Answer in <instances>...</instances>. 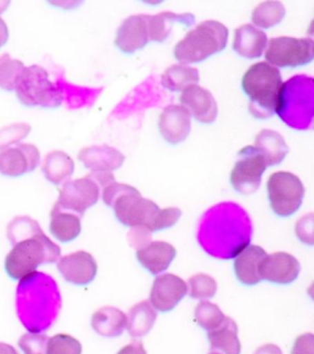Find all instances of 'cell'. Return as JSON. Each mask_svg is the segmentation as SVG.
Listing matches in <instances>:
<instances>
[{
    "instance_id": "19",
    "label": "cell",
    "mask_w": 314,
    "mask_h": 354,
    "mask_svg": "<svg viewBox=\"0 0 314 354\" xmlns=\"http://www.w3.org/2000/svg\"><path fill=\"white\" fill-rule=\"evenodd\" d=\"M79 160L92 172H113L121 167L126 156L110 145H92L79 151Z\"/></svg>"
},
{
    "instance_id": "11",
    "label": "cell",
    "mask_w": 314,
    "mask_h": 354,
    "mask_svg": "<svg viewBox=\"0 0 314 354\" xmlns=\"http://www.w3.org/2000/svg\"><path fill=\"white\" fill-rule=\"evenodd\" d=\"M99 185L91 177L66 181L59 191V198L55 208L66 212H74L77 216H84L85 212L99 202Z\"/></svg>"
},
{
    "instance_id": "43",
    "label": "cell",
    "mask_w": 314,
    "mask_h": 354,
    "mask_svg": "<svg viewBox=\"0 0 314 354\" xmlns=\"http://www.w3.org/2000/svg\"><path fill=\"white\" fill-rule=\"evenodd\" d=\"M117 354H148L144 348V344L139 341L129 343L127 346H124L121 351H118Z\"/></svg>"
},
{
    "instance_id": "18",
    "label": "cell",
    "mask_w": 314,
    "mask_h": 354,
    "mask_svg": "<svg viewBox=\"0 0 314 354\" xmlns=\"http://www.w3.org/2000/svg\"><path fill=\"white\" fill-rule=\"evenodd\" d=\"M159 129L162 138L172 145L182 143L190 134L192 117L181 105H170L161 112Z\"/></svg>"
},
{
    "instance_id": "26",
    "label": "cell",
    "mask_w": 314,
    "mask_h": 354,
    "mask_svg": "<svg viewBox=\"0 0 314 354\" xmlns=\"http://www.w3.org/2000/svg\"><path fill=\"white\" fill-rule=\"evenodd\" d=\"M127 322V315L121 310L113 306H104L95 311L91 319V326L96 333L104 337L121 336Z\"/></svg>"
},
{
    "instance_id": "8",
    "label": "cell",
    "mask_w": 314,
    "mask_h": 354,
    "mask_svg": "<svg viewBox=\"0 0 314 354\" xmlns=\"http://www.w3.org/2000/svg\"><path fill=\"white\" fill-rule=\"evenodd\" d=\"M304 194V183L291 172H274L268 180V197L271 210L277 216H293L302 205Z\"/></svg>"
},
{
    "instance_id": "33",
    "label": "cell",
    "mask_w": 314,
    "mask_h": 354,
    "mask_svg": "<svg viewBox=\"0 0 314 354\" xmlns=\"http://www.w3.org/2000/svg\"><path fill=\"white\" fill-rule=\"evenodd\" d=\"M25 69L21 61L11 58L9 55L0 57V88L6 91H14L17 80Z\"/></svg>"
},
{
    "instance_id": "9",
    "label": "cell",
    "mask_w": 314,
    "mask_h": 354,
    "mask_svg": "<svg viewBox=\"0 0 314 354\" xmlns=\"http://www.w3.org/2000/svg\"><path fill=\"white\" fill-rule=\"evenodd\" d=\"M313 39L295 37H274L265 52L266 63L275 68H297L312 63Z\"/></svg>"
},
{
    "instance_id": "1",
    "label": "cell",
    "mask_w": 314,
    "mask_h": 354,
    "mask_svg": "<svg viewBox=\"0 0 314 354\" xmlns=\"http://www.w3.org/2000/svg\"><path fill=\"white\" fill-rule=\"evenodd\" d=\"M252 238V223L241 205L226 202L213 207L200 221L202 248L217 259L236 257Z\"/></svg>"
},
{
    "instance_id": "47",
    "label": "cell",
    "mask_w": 314,
    "mask_h": 354,
    "mask_svg": "<svg viewBox=\"0 0 314 354\" xmlns=\"http://www.w3.org/2000/svg\"><path fill=\"white\" fill-rule=\"evenodd\" d=\"M9 6H10V1H0V12L6 10Z\"/></svg>"
},
{
    "instance_id": "6",
    "label": "cell",
    "mask_w": 314,
    "mask_h": 354,
    "mask_svg": "<svg viewBox=\"0 0 314 354\" xmlns=\"http://www.w3.org/2000/svg\"><path fill=\"white\" fill-rule=\"evenodd\" d=\"M228 28L216 20L200 22L175 46L173 55L184 66L200 63L226 48Z\"/></svg>"
},
{
    "instance_id": "15",
    "label": "cell",
    "mask_w": 314,
    "mask_h": 354,
    "mask_svg": "<svg viewBox=\"0 0 314 354\" xmlns=\"http://www.w3.org/2000/svg\"><path fill=\"white\" fill-rule=\"evenodd\" d=\"M149 42V15L127 17L117 30L115 44L126 55H133L137 50H143Z\"/></svg>"
},
{
    "instance_id": "17",
    "label": "cell",
    "mask_w": 314,
    "mask_h": 354,
    "mask_svg": "<svg viewBox=\"0 0 314 354\" xmlns=\"http://www.w3.org/2000/svg\"><path fill=\"white\" fill-rule=\"evenodd\" d=\"M179 101L183 109H186L190 117L193 116L199 123L211 124L216 121L219 109L215 97L203 86L192 85L186 88L182 91Z\"/></svg>"
},
{
    "instance_id": "36",
    "label": "cell",
    "mask_w": 314,
    "mask_h": 354,
    "mask_svg": "<svg viewBox=\"0 0 314 354\" xmlns=\"http://www.w3.org/2000/svg\"><path fill=\"white\" fill-rule=\"evenodd\" d=\"M31 126L28 123H14L0 129V149L9 148L11 144H17L28 137Z\"/></svg>"
},
{
    "instance_id": "10",
    "label": "cell",
    "mask_w": 314,
    "mask_h": 354,
    "mask_svg": "<svg viewBox=\"0 0 314 354\" xmlns=\"http://www.w3.org/2000/svg\"><path fill=\"white\" fill-rule=\"evenodd\" d=\"M237 161L232 169L230 183L241 194H252L258 191L266 164L257 149L248 145L238 151Z\"/></svg>"
},
{
    "instance_id": "34",
    "label": "cell",
    "mask_w": 314,
    "mask_h": 354,
    "mask_svg": "<svg viewBox=\"0 0 314 354\" xmlns=\"http://www.w3.org/2000/svg\"><path fill=\"white\" fill-rule=\"evenodd\" d=\"M189 295L193 299H209L215 297L217 292V283L213 277L204 273H198L188 281Z\"/></svg>"
},
{
    "instance_id": "2",
    "label": "cell",
    "mask_w": 314,
    "mask_h": 354,
    "mask_svg": "<svg viewBox=\"0 0 314 354\" xmlns=\"http://www.w3.org/2000/svg\"><path fill=\"white\" fill-rule=\"evenodd\" d=\"M14 246L6 257L4 268L8 276L15 281H28L36 274L39 266L55 263L61 259V248L42 232L37 221L28 216H19L11 221L9 229Z\"/></svg>"
},
{
    "instance_id": "35",
    "label": "cell",
    "mask_w": 314,
    "mask_h": 354,
    "mask_svg": "<svg viewBox=\"0 0 314 354\" xmlns=\"http://www.w3.org/2000/svg\"><path fill=\"white\" fill-rule=\"evenodd\" d=\"M83 346L77 338L72 337L66 333L55 335L48 338L47 352L46 354H81Z\"/></svg>"
},
{
    "instance_id": "44",
    "label": "cell",
    "mask_w": 314,
    "mask_h": 354,
    "mask_svg": "<svg viewBox=\"0 0 314 354\" xmlns=\"http://www.w3.org/2000/svg\"><path fill=\"white\" fill-rule=\"evenodd\" d=\"M253 354H282V351L279 346L273 344V343H268L262 346L259 348L257 349Z\"/></svg>"
},
{
    "instance_id": "41",
    "label": "cell",
    "mask_w": 314,
    "mask_h": 354,
    "mask_svg": "<svg viewBox=\"0 0 314 354\" xmlns=\"http://www.w3.org/2000/svg\"><path fill=\"white\" fill-rule=\"evenodd\" d=\"M291 354H314V335L304 333L298 336L293 343Z\"/></svg>"
},
{
    "instance_id": "23",
    "label": "cell",
    "mask_w": 314,
    "mask_h": 354,
    "mask_svg": "<svg viewBox=\"0 0 314 354\" xmlns=\"http://www.w3.org/2000/svg\"><path fill=\"white\" fill-rule=\"evenodd\" d=\"M254 148L262 155L266 166L282 164L290 151L282 134L271 129H263L257 134Z\"/></svg>"
},
{
    "instance_id": "39",
    "label": "cell",
    "mask_w": 314,
    "mask_h": 354,
    "mask_svg": "<svg viewBox=\"0 0 314 354\" xmlns=\"http://www.w3.org/2000/svg\"><path fill=\"white\" fill-rule=\"evenodd\" d=\"M153 232L145 227H134L128 234V243L133 249L141 250L151 243Z\"/></svg>"
},
{
    "instance_id": "40",
    "label": "cell",
    "mask_w": 314,
    "mask_h": 354,
    "mask_svg": "<svg viewBox=\"0 0 314 354\" xmlns=\"http://www.w3.org/2000/svg\"><path fill=\"white\" fill-rule=\"evenodd\" d=\"M181 216H182V210L177 208V207H170V208L161 209L155 232H161V230L173 227L175 224H177V221H179Z\"/></svg>"
},
{
    "instance_id": "3",
    "label": "cell",
    "mask_w": 314,
    "mask_h": 354,
    "mask_svg": "<svg viewBox=\"0 0 314 354\" xmlns=\"http://www.w3.org/2000/svg\"><path fill=\"white\" fill-rule=\"evenodd\" d=\"M102 199L115 209L118 221L126 227L156 229L161 208L151 199L144 198L138 189L126 183H113L104 188Z\"/></svg>"
},
{
    "instance_id": "24",
    "label": "cell",
    "mask_w": 314,
    "mask_h": 354,
    "mask_svg": "<svg viewBox=\"0 0 314 354\" xmlns=\"http://www.w3.org/2000/svg\"><path fill=\"white\" fill-rule=\"evenodd\" d=\"M195 21L192 14H175L171 11H164L157 15H149L150 41L165 42L171 36L173 28L181 25L182 28H190Z\"/></svg>"
},
{
    "instance_id": "27",
    "label": "cell",
    "mask_w": 314,
    "mask_h": 354,
    "mask_svg": "<svg viewBox=\"0 0 314 354\" xmlns=\"http://www.w3.org/2000/svg\"><path fill=\"white\" fill-rule=\"evenodd\" d=\"M50 234L61 243H70L81 232V219L70 212L53 207L50 213Z\"/></svg>"
},
{
    "instance_id": "38",
    "label": "cell",
    "mask_w": 314,
    "mask_h": 354,
    "mask_svg": "<svg viewBox=\"0 0 314 354\" xmlns=\"http://www.w3.org/2000/svg\"><path fill=\"white\" fill-rule=\"evenodd\" d=\"M295 232L302 243L313 246V213L301 216L296 223Z\"/></svg>"
},
{
    "instance_id": "37",
    "label": "cell",
    "mask_w": 314,
    "mask_h": 354,
    "mask_svg": "<svg viewBox=\"0 0 314 354\" xmlns=\"http://www.w3.org/2000/svg\"><path fill=\"white\" fill-rule=\"evenodd\" d=\"M17 344L23 354H46L48 337L42 333H25Z\"/></svg>"
},
{
    "instance_id": "7",
    "label": "cell",
    "mask_w": 314,
    "mask_h": 354,
    "mask_svg": "<svg viewBox=\"0 0 314 354\" xmlns=\"http://www.w3.org/2000/svg\"><path fill=\"white\" fill-rule=\"evenodd\" d=\"M15 91L21 104L28 107L57 109L63 102L61 88L50 82L48 73L39 66H25L17 80Z\"/></svg>"
},
{
    "instance_id": "46",
    "label": "cell",
    "mask_w": 314,
    "mask_h": 354,
    "mask_svg": "<svg viewBox=\"0 0 314 354\" xmlns=\"http://www.w3.org/2000/svg\"><path fill=\"white\" fill-rule=\"evenodd\" d=\"M0 354H19V352L11 344L0 342Z\"/></svg>"
},
{
    "instance_id": "42",
    "label": "cell",
    "mask_w": 314,
    "mask_h": 354,
    "mask_svg": "<svg viewBox=\"0 0 314 354\" xmlns=\"http://www.w3.org/2000/svg\"><path fill=\"white\" fill-rule=\"evenodd\" d=\"M88 176L91 177L95 183L99 185V188H105L110 183H116L115 175L112 172H91Z\"/></svg>"
},
{
    "instance_id": "14",
    "label": "cell",
    "mask_w": 314,
    "mask_h": 354,
    "mask_svg": "<svg viewBox=\"0 0 314 354\" xmlns=\"http://www.w3.org/2000/svg\"><path fill=\"white\" fill-rule=\"evenodd\" d=\"M300 271L301 265L295 256L279 251L265 256L259 267V276L262 281L286 286L297 279Z\"/></svg>"
},
{
    "instance_id": "30",
    "label": "cell",
    "mask_w": 314,
    "mask_h": 354,
    "mask_svg": "<svg viewBox=\"0 0 314 354\" xmlns=\"http://www.w3.org/2000/svg\"><path fill=\"white\" fill-rule=\"evenodd\" d=\"M199 77L200 75L197 68L184 64H175L166 69L161 77V82L167 90L177 93L184 91L192 85H198Z\"/></svg>"
},
{
    "instance_id": "21",
    "label": "cell",
    "mask_w": 314,
    "mask_h": 354,
    "mask_svg": "<svg viewBox=\"0 0 314 354\" xmlns=\"http://www.w3.org/2000/svg\"><path fill=\"white\" fill-rule=\"evenodd\" d=\"M264 249L258 245H248L235 259V273L238 281L244 286H255L262 282L259 267L266 256Z\"/></svg>"
},
{
    "instance_id": "4",
    "label": "cell",
    "mask_w": 314,
    "mask_h": 354,
    "mask_svg": "<svg viewBox=\"0 0 314 354\" xmlns=\"http://www.w3.org/2000/svg\"><path fill=\"white\" fill-rule=\"evenodd\" d=\"M280 71L266 62L249 66L243 74V93L248 96L249 112L258 120L271 118L275 113L276 101L282 88Z\"/></svg>"
},
{
    "instance_id": "45",
    "label": "cell",
    "mask_w": 314,
    "mask_h": 354,
    "mask_svg": "<svg viewBox=\"0 0 314 354\" xmlns=\"http://www.w3.org/2000/svg\"><path fill=\"white\" fill-rule=\"evenodd\" d=\"M8 39H9V28L6 21L0 17V48L8 42Z\"/></svg>"
},
{
    "instance_id": "32",
    "label": "cell",
    "mask_w": 314,
    "mask_h": 354,
    "mask_svg": "<svg viewBox=\"0 0 314 354\" xmlns=\"http://www.w3.org/2000/svg\"><path fill=\"white\" fill-rule=\"evenodd\" d=\"M195 321L198 322L199 326L210 332L215 330L222 325V322L226 319L220 308L216 304L210 303L208 300L200 301L195 308Z\"/></svg>"
},
{
    "instance_id": "13",
    "label": "cell",
    "mask_w": 314,
    "mask_h": 354,
    "mask_svg": "<svg viewBox=\"0 0 314 354\" xmlns=\"http://www.w3.org/2000/svg\"><path fill=\"white\" fill-rule=\"evenodd\" d=\"M187 293V283L181 277L165 273L156 277L154 281L150 292V304L161 313H167L175 309Z\"/></svg>"
},
{
    "instance_id": "48",
    "label": "cell",
    "mask_w": 314,
    "mask_h": 354,
    "mask_svg": "<svg viewBox=\"0 0 314 354\" xmlns=\"http://www.w3.org/2000/svg\"><path fill=\"white\" fill-rule=\"evenodd\" d=\"M210 354H220V353H216V352H213V353H210Z\"/></svg>"
},
{
    "instance_id": "31",
    "label": "cell",
    "mask_w": 314,
    "mask_h": 354,
    "mask_svg": "<svg viewBox=\"0 0 314 354\" xmlns=\"http://www.w3.org/2000/svg\"><path fill=\"white\" fill-rule=\"evenodd\" d=\"M285 15L286 9L282 1H263L252 12V21L255 26L268 30L279 25Z\"/></svg>"
},
{
    "instance_id": "20",
    "label": "cell",
    "mask_w": 314,
    "mask_h": 354,
    "mask_svg": "<svg viewBox=\"0 0 314 354\" xmlns=\"http://www.w3.org/2000/svg\"><path fill=\"white\" fill-rule=\"evenodd\" d=\"M268 36L251 24H244L235 31L233 50L246 59L259 58L266 50Z\"/></svg>"
},
{
    "instance_id": "22",
    "label": "cell",
    "mask_w": 314,
    "mask_h": 354,
    "mask_svg": "<svg viewBox=\"0 0 314 354\" xmlns=\"http://www.w3.org/2000/svg\"><path fill=\"white\" fill-rule=\"evenodd\" d=\"M176 254V249L171 243L154 241L144 249L138 250L137 259L145 270H148L154 276H159L170 267Z\"/></svg>"
},
{
    "instance_id": "5",
    "label": "cell",
    "mask_w": 314,
    "mask_h": 354,
    "mask_svg": "<svg viewBox=\"0 0 314 354\" xmlns=\"http://www.w3.org/2000/svg\"><path fill=\"white\" fill-rule=\"evenodd\" d=\"M275 112L288 127L304 131L312 126L314 117L313 79L296 75L282 83Z\"/></svg>"
},
{
    "instance_id": "16",
    "label": "cell",
    "mask_w": 314,
    "mask_h": 354,
    "mask_svg": "<svg viewBox=\"0 0 314 354\" xmlns=\"http://www.w3.org/2000/svg\"><path fill=\"white\" fill-rule=\"evenodd\" d=\"M58 270L66 282L74 286H88L97 274V262L86 251H77L61 257Z\"/></svg>"
},
{
    "instance_id": "28",
    "label": "cell",
    "mask_w": 314,
    "mask_h": 354,
    "mask_svg": "<svg viewBox=\"0 0 314 354\" xmlns=\"http://www.w3.org/2000/svg\"><path fill=\"white\" fill-rule=\"evenodd\" d=\"M156 317L157 314L154 306L150 304L149 300H143L129 310L126 328L132 337H143L153 330Z\"/></svg>"
},
{
    "instance_id": "29",
    "label": "cell",
    "mask_w": 314,
    "mask_h": 354,
    "mask_svg": "<svg viewBox=\"0 0 314 354\" xmlns=\"http://www.w3.org/2000/svg\"><path fill=\"white\" fill-rule=\"evenodd\" d=\"M74 167V161L69 155L61 150H55L46 155L42 164V171L50 183L59 186L72 176Z\"/></svg>"
},
{
    "instance_id": "12",
    "label": "cell",
    "mask_w": 314,
    "mask_h": 354,
    "mask_svg": "<svg viewBox=\"0 0 314 354\" xmlns=\"http://www.w3.org/2000/svg\"><path fill=\"white\" fill-rule=\"evenodd\" d=\"M41 154L32 144H17L0 151V174L8 177H21L39 165Z\"/></svg>"
},
{
    "instance_id": "25",
    "label": "cell",
    "mask_w": 314,
    "mask_h": 354,
    "mask_svg": "<svg viewBox=\"0 0 314 354\" xmlns=\"http://www.w3.org/2000/svg\"><path fill=\"white\" fill-rule=\"evenodd\" d=\"M211 351L220 354H241V342L238 338L237 324L227 317L222 325L208 332Z\"/></svg>"
}]
</instances>
